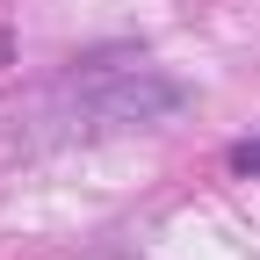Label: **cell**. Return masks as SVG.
<instances>
[{
	"label": "cell",
	"instance_id": "cell-2",
	"mask_svg": "<svg viewBox=\"0 0 260 260\" xmlns=\"http://www.w3.org/2000/svg\"><path fill=\"white\" fill-rule=\"evenodd\" d=\"M224 167H232L239 181H260V130H253V138H239L232 152H224Z\"/></svg>",
	"mask_w": 260,
	"mask_h": 260
},
{
	"label": "cell",
	"instance_id": "cell-1",
	"mask_svg": "<svg viewBox=\"0 0 260 260\" xmlns=\"http://www.w3.org/2000/svg\"><path fill=\"white\" fill-rule=\"evenodd\" d=\"M188 102L181 80L152 73V65H116V73H87L65 87V130L80 138H102V130H145V123H167Z\"/></svg>",
	"mask_w": 260,
	"mask_h": 260
}]
</instances>
